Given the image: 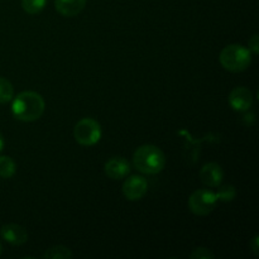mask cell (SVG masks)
<instances>
[{
    "instance_id": "6da1fadb",
    "label": "cell",
    "mask_w": 259,
    "mask_h": 259,
    "mask_svg": "<svg viewBox=\"0 0 259 259\" xmlns=\"http://www.w3.org/2000/svg\"><path fill=\"white\" fill-rule=\"evenodd\" d=\"M45 99L35 91H23L13 98V115L15 119L24 123L38 120L45 113Z\"/></svg>"
},
{
    "instance_id": "7a4b0ae2",
    "label": "cell",
    "mask_w": 259,
    "mask_h": 259,
    "mask_svg": "<svg viewBox=\"0 0 259 259\" xmlns=\"http://www.w3.org/2000/svg\"><path fill=\"white\" fill-rule=\"evenodd\" d=\"M133 164L144 175H157L166 166V156L158 147L144 144L137 148L133 156Z\"/></svg>"
},
{
    "instance_id": "3957f363",
    "label": "cell",
    "mask_w": 259,
    "mask_h": 259,
    "mask_svg": "<svg viewBox=\"0 0 259 259\" xmlns=\"http://www.w3.org/2000/svg\"><path fill=\"white\" fill-rule=\"evenodd\" d=\"M219 61L229 72H243L252 63V53L242 45H229L220 52Z\"/></svg>"
},
{
    "instance_id": "277c9868",
    "label": "cell",
    "mask_w": 259,
    "mask_h": 259,
    "mask_svg": "<svg viewBox=\"0 0 259 259\" xmlns=\"http://www.w3.org/2000/svg\"><path fill=\"white\" fill-rule=\"evenodd\" d=\"M101 125L93 118H83L77 121L73 129V137L81 146H95L101 139Z\"/></svg>"
},
{
    "instance_id": "5b68a950",
    "label": "cell",
    "mask_w": 259,
    "mask_h": 259,
    "mask_svg": "<svg viewBox=\"0 0 259 259\" xmlns=\"http://www.w3.org/2000/svg\"><path fill=\"white\" fill-rule=\"evenodd\" d=\"M218 200L215 194L210 190L201 189L192 192L189 199V209L192 214L197 217H206L214 211Z\"/></svg>"
},
{
    "instance_id": "8992f818",
    "label": "cell",
    "mask_w": 259,
    "mask_h": 259,
    "mask_svg": "<svg viewBox=\"0 0 259 259\" xmlns=\"http://www.w3.org/2000/svg\"><path fill=\"white\" fill-rule=\"evenodd\" d=\"M148 191V182L142 176H131L123 184V194L129 201H138L143 199Z\"/></svg>"
},
{
    "instance_id": "52a82bcc",
    "label": "cell",
    "mask_w": 259,
    "mask_h": 259,
    "mask_svg": "<svg viewBox=\"0 0 259 259\" xmlns=\"http://www.w3.org/2000/svg\"><path fill=\"white\" fill-rule=\"evenodd\" d=\"M229 104L235 111H247L249 110L253 104V94L252 91L244 86H238L234 88L229 94Z\"/></svg>"
},
{
    "instance_id": "ba28073f",
    "label": "cell",
    "mask_w": 259,
    "mask_h": 259,
    "mask_svg": "<svg viewBox=\"0 0 259 259\" xmlns=\"http://www.w3.org/2000/svg\"><path fill=\"white\" fill-rule=\"evenodd\" d=\"M0 235L5 242L9 243L10 245H14V247L23 245L28 240L27 230L20 225L13 224V223L3 225L2 229H0Z\"/></svg>"
},
{
    "instance_id": "9c48e42d",
    "label": "cell",
    "mask_w": 259,
    "mask_h": 259,
    "mask_svg": "<svg viewBox=\"0 0 259 259\" xmlns=\"http://www.w3.org/2000/svg\"><path fill=\"white\" fill-rule=\"evenodd\" d=\"M200 179L202 184L206 185L207 187H218L222 185L223 179H224V172L220 164L215 162H209L204 164L200 169Z\"/></svg>"
},
{
    "instance_id": "30bf717a",
    "label": "cell",
    "mask_w": 259,
    "mask_h": 259,
    "mask_svg": "<svg viewBox=\"0 0 259 259\" xmlns=\"http://www.w3.org/2000/svg\"><path fill=\"white\" fill-rule=\"evenodd\" d=\"M105 174L111 180H121L131 172V164L124 157H113L104 166Z\"/></svg>"
},
{
    "instance_id": "8fae6325",
    "label": "cell",
    "mask_w": 259,
    "mask_h": 259,
    "mask_svg": "<svg viewBox=\"0 0 259 259\" xmlns=\"http://www.w3.org/2000/svg\"><path fill=\"white\" fill-rule=\"evenodd\" d=\"M86 3L88 0H56L55 8L63 17L72 18L85 9Z\"/></svg>"
},
{
    "instance_id": "7c38bea8",
    "label": "cell",
    "mask_w": 259,
    "mask_h": 259,
    "mask_svg": "<svg viewBox=\"0 0 259 259\" xmlns=\"http://www.w3.org/2000/svg\"><path fill=\"white\" fill-rule=\"evenodd\" d=\"M17 172V163L9 156H0V179H12Z\"/></svg>"
},
{
    "instance_id": "4fadbf2b",
    "label": "cell",
    "mask_w": 259,
    "mask_h": 259,
    "mask_svg": "<svg viewBox=\"0 0 259 259\" xmlns=\"http://www.w3.org/2000/svg\"><path fill=\"white\" fill-rule=\"evenodd\" d=\"M43 258L71 259L72 258V252L70 250V248L65 247V245H55V247H51L50 249L43 253Z\"/></svg>"
},
{
    "instance_id": "5bb4252c",
    "label": "cell",
    "mask_w": 259,
    "mask_h": 259,
    "mask_svg": "<svg viewBox=\"0 0 259 259\" xmlns=\"http://www.w3.org/2000/svg\"><path fill=\"white\" fill-rule=\"evenodd\" d=\"M217 192H214L215 197H217L218 201L220 202H230L235 199L237 196V190L233 185H224V186H218Z\"/></svg>"
},
{
    "instance_id": "9a60e30c",
    "label": "cell",
    "mask_w": 259,
    "mask_h": 259,
    "mask_svg": "<svg viewBox=\"0 0 259 259\" xmlns=\"http://www.w3.org/2000/svg\"><path fill=\"white\" fill-rule=\"evenodd\" d=\"M14 98V88L5 77H0V104H8Z\"/></svg>"
},
{
    "instance_id": "2e32d148",
    "label": "cell",
    "mask_w": 259,
    "mask_h": 259,
    "mask_svg": "<svg viewBox=\"0 0 259 259\" xmlns=\"http://www.w3.org/2000/svg\"><path fill=\"white\" fill-rule=\"evenodd\" d=\"M47 0H22V8L27 14L34 15L45 9Z\"/></svg>"
},
{
    "instance_id": "e0dca14e",
    "label": "cell",
    "mask_w": 259,
    "mask_h": 259,
    "mask_svg": "<svg viewBox=\"0 0 259 259\" xmlns=\"http://www.w3.org/2000/svg\"><path fill=\"white\" fill-rule=\"evenodd\" d=\"M190 258L191 259H214L215 254L211 252L210 249L204 247H199V248H195L192 250V253L190 254Z\"/></svg>"
},
{
    "instance_id": "ac0fdd59",
    "label": "cell",
    "mask_w": 259,
    "mask_h": 259,
    "mask_svg": "<svg viewBox=\"0 0 259 259\" xmlns=\"http://www.w3.org/2000/svg\"><path fill=\"white\" fill-rule=\"evenodd\" d=\"M248 50L250 51L252 55H258L259 53V37L258 34H254L249 39V43H248Z\"/></svg>"
},
{
    "instance_id": "d6986e66",
    "label": "cell",
    "mask_w": 259,
    "mask_h": 259,
    "mask_svg": "<svg viewBox=\"0 0 259 259\" xmlns=\"http://www.w3.org/2000/svg\"><path fill=\"white\" fill-rule=\"evenodd\" d=\"M249 245H250V248H252L253 253H254L255 255H258V249H259V247H258V235H255V237L253 238Z\"/></svg>"
},
{
    "instance_id": "ffe728a7",
    "label": "cell",
    "mask_w": 259,
    "mask_h": 259,
    "mask_svg": "<svg viewBox=\"0 0 259 259\" xmlns=\"http://www.w3.org/2000/svg\"><path fill=\"white\" fill-rule=\"evenodd\" d=\"M4 144H5L4 138H3V134L0 133V153H2V151L4 149Z\"/></svg>"
},
{
    "instance_id": "44dd1931",
    "label": "cell",
    "mask_w": 259,
    "mask_h": 259,
    "mask_svg": "<svg viewBox=\"0 0 259 259\" xmlns=\"http://www.w3.org/2000/svg\"><path fill=\"white\" fill-rule=\"evenodd\" d=\"M3 253V247H2V243H0V255H2Z\"/></svg>"
}]
</instances>
